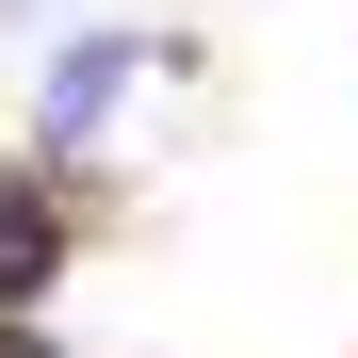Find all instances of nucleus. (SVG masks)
<instances>
[{
    "label": "nucleus",
    "mask_w": 358,
    "mask_h": 358,
    "mask_svg": "<svg viewBox=\"0 0 358 358\" xmlns=\"http://www.w3.org/2000/svg\"><path fill=\"white\" fill-rule=\"evenodd\" d=\"M196 82V49H163V33H82V49H49V82H33V147L49 163H98L114 131H131L147 98Z\"/></svg>",
    "instance_id": "nucleus-1"
},
{
    "label": "nucleus",
    "mask_w": 358,
    "mask_h": 358,
    "mask_svg": "<svg viewBox=\"0 0 358 358\" xmlns=\"http://www.w3.org/2000/svg\"><path fill=\"white\" fill-rule=\"evenodd\" d=\"M49 277H66V196L49 179H0V310H33Z\"/></svg>",
    "instance_id": "nucleus-2"
},
{
    "label": "nucleus",
    "mask_w": 358,
    "mask_h": 358,
    "mask_svg": "<svg viewBox=\"0 0 358 358\" xmlns=\"http://www.w3.org/2000/svg\"><path fill=\"white\" fill-rule=\"evenodd\" d=\"M0 358H66V342H49V326H33V310H0Z\"/></svg>",
    "instance_id": "nucleus-3"
}]
</instances>
